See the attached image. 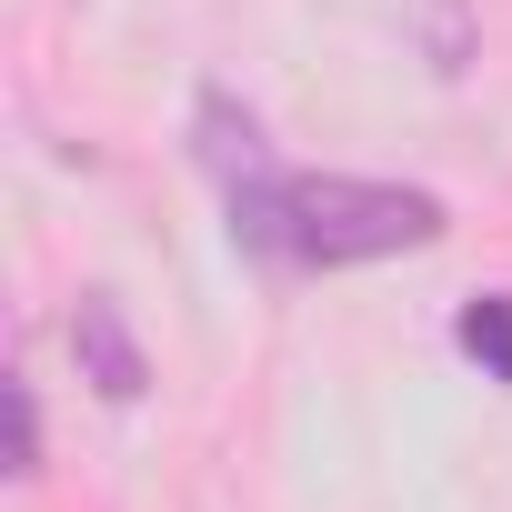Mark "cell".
<instances>
[{
  "label": "cell",
  "instance_id": "obj_1",
  "mask_svg": "<svg viewBox=\"0 0 512 512\" xmlns=\"http://www.w3.org/2000/svg\"><path fill=\"white\" fill-rule=\"evenodd\" d=\"M231 231L272 262L352 272V262H392V251H432L442 201L412 181H362V171H251L231 191Z\"/></svg>",
  "mask_w": 512,
  "mask_h": 512
},
{
  "label": "cell",
  "instance_id": "obj_2",
  "mask_svg": "<svg viewBox=\"0 0 512 512\" xmlns=\"http://www.w3.org/2000/svg\"><path fill=\"white\" fill-rule=\"evenodd\" d=\"M71 352H81V372H91V392H101V402H141L151 362H141V342L121 332V302H111V292H81V322H71Z\"/></svg>",
  "mask_w": 512,
  "mask_h": 512
},
{
  "label": "cell",
  "instance_id": "obj_3",
  "mask_svg": "<svg viewBox=\"0 0 512 512\" xmlns=\"http://www.w3.org/2000/svg\"><path fill=\"white\" fill-rule=\"evenodd\" d=\"M462 352H472L492 382H512V292H482V302H462Z\"/></svg>",
  "mask_w": 512,
  "mask_h": 512
}]
</instances>
